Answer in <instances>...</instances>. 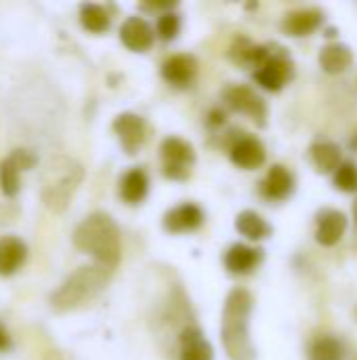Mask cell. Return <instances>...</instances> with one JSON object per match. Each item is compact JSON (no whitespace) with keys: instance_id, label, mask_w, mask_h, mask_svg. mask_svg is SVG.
I'll return each mask as SVG.
<instances>
[{"instance_id":"6da1fadb","label":"cell","mask_w":357,"mask_h":360,"mask_svg":"<svg viewBox=\"0 0 357 360\" xmlns=\"http://www.w3.org/2000/svg\"><path fill=\"white\" fill-rule=\"evenodd\" d=\"M74 245L80 251L93 255L101 266L109 270L120 262V253H122L120 230L107 213L88 215L74 230Z\"/></svg>"},{"instance_id":"7a4b0ae2","label":"cell","mask_w":357,"mask_h":360,"mask_svg":"<svg viewBox=\"0 0 357 360\" xmlns=\"http://www.w3.org/2000/svg\"><path fill=\"white\" fill-rule=\"evenodd\" d=\"M109 276H112V270L101 264L78 268L50 295V308L55 312L63 314V312H72V310L88 304L93 297H97L103 291Z\"/></svg>"},{"instance_id":"3957f363","label":"cell","mask_w":357,"mask_h":360,"mask_svg":"<svg viewBox=\"0 0 357 360\" xmlns=\"http://www.w3.org/2000/svg\"><path fill=\"white\" fill-rule=\"evenodd\" d=\"M252 310V297L244 289L229 293L223 310V344L231 360H252L255 350L248 338V316Z\"/></svg>"},{"instance_id":"277c9868","label":"cell","mask_w":357,"mask_h":360,"mask_svg":"<svg viewBox=\"0 0 357 360\" xmlns=\"http://www.w3.org/2000/svg\"><path fill=\"white\" fill-rule=\"evenodd\" d=\"M82 177H84V171L76 160H72L67 156L53 158L48 162L46 171L42 173V200H44V205L55 213L65 211L74 192L82 184Z\"/></svg>"},{"instance_id":"5b68a950","label":"cell","mask_w":357,"mask_h":360,"mask_svg":"<svg viewBox=\"0 0 357 360\" xmlns=\"http://www.w3.org/2000/svg\"><path fill=\"white\" fill-rule=\"evenodd\" d=\"M162 158L164 173L173 179H183L189 175V167L194 162V148L179 137H168L162 143Z\"/></svg>"},{"instance_id":"8992f818","label":"cell","mask_w":357,"mask_h":360,"mask_svg":"<svg viewBox=\"0 0 357 360\" xmlns=\"http://www.w3.org/2000/svg\"><path fill=\"white\" fill-rule=\"evenodd\" d=\"M36 167V154L29 150H15L0 162V188L6 196H15L21 186V171Z\"/></svg>"},{"instance_id":"52a82bcc","label":"cell","mask_w":357,"mask_h":360,"mask_svg":"<svg viewBox=\"0 0 357 360\" xmlns=\"http://www.w3.org/2000/svg\"><path fill=\"white\" fill-rule=\"evenodd\" d=\"M255 78L263 89L280 91L286 84V80L290 78V61L284 55L267 51V57L263 59V63L257 65Z\"/></svg>"},{"instance_id":"ba28073f","label":"cell","mask_w":357,"mask_h":360,"mask_svg":"<svg viewBox=\"0 0 357 360\" xmlns=\"http://www.w3.org/2000/svg\"><path fill=\"white\" fill-rule=\"evenodd\" d=\"M225 101L231 110L240 112V114H246V116H252L257 118L259 122H263L265 118V101L248 86H242V84H234L225 91Z\"/></svg>"},{"instance_id":"9c48e42d","label":"cell","mask_w":357,"mask_h":360,"mask_svg":"<svg viewBox=\"0 0 357 360\" xmlns=\"http://www.w3.org/2000/svg\"><path fill=\"white\" fill-rule=\"evenodd\" d=\"M114 131L128 154H135L145 139V122L137 114H120L114 120Z\"/></svg>"},{"instance_id":"30bf717a","label":"cell","mask_w":357,"mask_h":360,"mask_svg":"<svg viewBox=\"0 0 357 360\" xmlns=\"http://www.w3.org/2000/svg\"><path fill=\"white\" fill-rule=\"evenodd\" d=\"M347 230V217L337 211V209H324L318 215V230H316V238L320 245L324 247H332L337 245L343 234Z\"/></svg>"},{"instance_id":"8fae6325","label":"cell","mask_w":357,"mask_h":360,"mask_svg":"<svg viewBox=\"0 0 357 360\" xmlns=\"http://www.w3.org/2000/svg\"><path fill=\"white\" fill-rule=\"evenodd\" d=\"M120 38H122L124 46H128L130 51L141 53V51H147L154 44V30L145 19L128 17L120 27Z\"/></svg>"},{"instance_id":"7c38bea8","label":"cell","mask_w":357,"mask_h":360,"mask_svg":"<svg viewBox=\"0 0 357 360\" xmlns=\"http://www.w3.org/2000/svg\"><path fill=\"white\" fill-rule=\"evenodd\" d=\"M204 221V213L200 207L196 205H179L175 207L173 211L166 213L164 217V228L168 232H175V234H183V232H191L196 228H200Z\"/></svg>"},{"instance_id":"4fadbf2b","label":"cell","mask_w":357,"mask_h":360,"mask_svg":"<svg viewBox=\"0 0 357 360\" xmlns=\"http://www.w3.org/2000/svg\"><path fill=\"white\" fill-rule=\"evenodd\" d=\"M198 72V63L191 55H173L162 65V76L175 86H187Z\"/></svg>"},{"instance_id":"5bb4252c","label":"cell","mask_w":357,"mask_h":360,"mask_svg":"<svg viewBox=\"0 0 357 360\" xmlns=\"http://www.w3.org/2000/svg\"><path fill=\"white\" fill-rule=\"evenodd\" d=\"M27 257V247L17 236L0 238V276L15 274Z\"/></svg>"},{"instance_id":"9a60e30c","label":"cell","mask_w":357,"mask_h":360,"mask_svg":"<svg viewBox=\"0 0 357 360\" xmlns=\"http://www.w3.org/2000/svg\"><path fill=\"white\" fill-rule=\"evenodd\" d=\"M231 160L242 169H257L265 162V148L255 137H242L231 146Z\"/></svg>"},{"instance_id":"2e32d148","label":"cell","mask_w":357,"mask_h":360,"mask_svg":"<svg viewBox=\"0 0 357 360\" xmlns=\"http://www.w3.org/2000/svg\"><path fill=\"white\" fill-rule=\"evenodd\" d=\"M259 262H261V251L246 245H234L225 253V268L231 274H248L259 266Z\"/></svg>"},{"instance_id":"e0dca14e","label":"cell","mask_w":357,"mask_h":360,"mask_svg":"<svg viewBox=\"0 0 357 360\" xmlns=\"http://www.w3.org/2000/svg\"><path fill=\"white\" fill-rule=\"evenodd\" d=\"M295 188V179L288 169L276 165L269 169L265 181H263V194L271 200H284Z\"/></svg>"},{"instance_id":"ac0fdd59","label":"cell","mask_w":357,"mask_h":360,"mask_svg":"<svg viewBox=\"0 0 357 360\" xmlns=\"http://www.w3.org/2000/svg\"><path fill=\"white\" fill-rule=\"evenodd\" d=\"M181 360H213V348L198 327H187L181 335Z\"/></svg>"},{"instance_id":"d6986e66","label":"cell","mask_w":357,"mask_h":360,"mask_svg":"<svg viewBox=\"0 0 357 360\" xmlns=\"http://www.w3.org/2000/svg\"><path fill=\"white\" fill-rule=\"evenodd\" d=\"M322 23V13L316 8H301L295 11L286 17L284 21V30L292 36H307L314 30H318V25Z\"/></svg>"},{"instance_id":"ffe728a7","label":"cell","mask_w":357,"mask_h":360,"mask_svg":"<svg viewBox=\"0 0 357 360\" xmlns=\"http://www.w3.org/2000/svg\"><path fill=\"white\" fill-rule=\"evenodd\" d=\"M311 160L322 173H337L341 162V148L332 141H318L311 146Z\"/></svg>"},{"instance_id":"44dd1931","label":"cell","mask_w":357,"mask_h":360,"mask_svg":"<svg viewBox=\"0 0 357 360\" xmlns=\"http://www.w3.org/2000/svg\"><path fill=\"white\" fill-rule=\"evenodd\" d=\"M147 175L141 171V169H133L128 173H124L122 181H120V196L130 202V205H137L145 198L147 194Z\"/></svg>"},{"instance_id":"7402d4cb","label":"cell","mask_w":357,"mask_h":360,"mask_svg":"<svg viewBox=\"0 0 357 360\" xmlns=\"http://www.w3.org/2000/svg\"><path fill=\"white\" fill-rule=\"evenodd\" d=\"M320 63L322 68L328 72V74H339V72H345L349 65H351V51L349 46L345 44H328L322 49L320 53Z\"/></svg>"},{"instance_id":"603a6c76","label":"cell","mask_w":357,"mask_h":360,"mask_svg":"<svg viewBox=\"0 0 357 360\" xmlns=\"http://www.w3.org/2000/svg\"><path fill=\"white\" fill-rule=\"evenodd\" d=\"M236 228L242 236H246L250 240H261V238L269 236V232H271L267 221L255 211H242L236 219Z\"/></svg>"},{"instance_id":"cb8c5ba5","label":"cell","mask_w":357,"mask_h":360,"mask_svg":"<svg viewBox=\"0 0 357 360\" xmlns=\"http://www.w3.org/2000/svg\"><path fill=\"white\" fill-rule=\"evenodd\" d=\"M80 23L88 32L99 34V32H105L109 27V15L103 6L88 2V4H82V8H80Z\"/></svg>"},{"instance_id":"d4e9b609","label":"cell","mask_w":357,"mask_h":360,"mask_svg":"<svg viewBox=\"0 0 357 360\" xmlns=\"http://www.w3.org/2000/svg\"><path fill=\"white\" fill-rule=\"evenodd\" d=\"M343 344L335 338H318L309 350V360H343Z\"/></svg>"},{"instance_id":"484cf974","label":"cell","mask_w":357,"mask_h":360,"mask_svg":"<svg viewBox=\"0 0 357 360\" xmlns=\"http://www.w3.org/2000/svg\"><path fill=\"white\" fill-rule=\"evenodd\" d=\"M335 184L343 192H357V167L351 162H343L335 173Z\"/></svg>"},{"instance_id":"4316f807","label":"cell","mask_w":357,"mask_h":360,"mask_svg":"<svg viewBox=\"0 0 357 360\" xmlns=\"http://www.w3.org/2000/svg\"><path fill=\"white\" fill-rule=\"evenodd\" d=\"M179 27H181V21H179V15H175V13H164L158 19V34L164 40H173L179 34Z\"/></svg>"},{"instance_id":"83f0119b","label":"cell","mask_w":357,"mask_h":360,"mask_svg":"<svg viewBox=\"0 0 357 360\" xmlns=\"http://www.w3.org/2000/svg\"><path fill=\"white\" fill-rule=\"evenodd\" d=\"M11 346V338H8V333L2 329V325H0V350H6Z\"/></svg>"},{"instance_id":"f1b7e54d","label":"cell","mask_w":357,"mask_h":360,"mask_svg":"<svg viewBox=\"0 0 357 360\" xmlns=\"http://www.w3.org/2000/svg\"><path fill=\"white\" fill-rule=\"evenodd\" d=\"M356 217H357V207H356Z\"/></svg>"}]
</instances>
